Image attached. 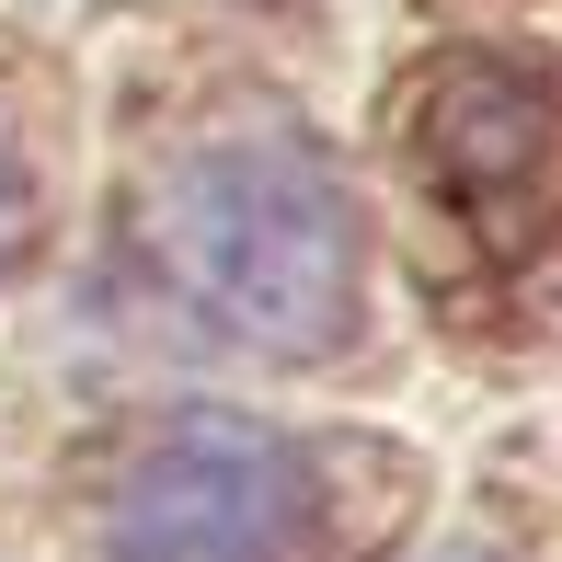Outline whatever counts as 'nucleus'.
<instances>
[{
	"label": "nucleus",
	"instance_id": "nucleus-1",
	"mask_svg": "<svg viewBox=\"0 0 562 562\" xmlns=\"http://www.w3.org/2000/svg\"><path fill=\"white\" fill-rule=\"evenodd\" d=\"M149 252L241 345L334 356L356 322V207L299 126L195 138L149 184Z\"/></svg>",
	"mask_w": 562,
	"mask_h": 562
},
{
	"label": "nucleus",
	"instance_id": "nucleus-2",
	"mask_svg": "<svg viewBox=\"0 0 562 562\" xmlns=\"http://www.w3.org/2000/svg\"><path fill=\"white\" fill-rule=\"evenodd\" d=\"M322 528V482L276 425L172 414L115 459L104 551L115 562H299Z\"/></svg>",
	"mask_w": 562,
	"mask_h": 562
},
{
	"label": "nucleus",
	"instance_id": "nucleus-5",
	"mask_svg": "<svg viewBox=\"0 0 562 562\" xmlns=\"http://www.w3.org/2000/svg\"><path fill=\"white\" fill-rule=\"evenodd\" d=\"M437 562H482V551H437Z\"/></svg>",
	"mask_w": 562,
	"mask_h": 562
},
{
	"label": "nucleus",
	"instance_id": "nucleus-3",
	"mask_svg": "<svg viewBox=\"0 0 562 562\" xmlns=\"http://www.w3.org/2000/svg\"><path fill=\"white\" fill-rule=\"evenodd\" d=\"M540 149H551V92L528 81V69H448V92H437V161L459 172V184H528L540 172Z\"/></svg>",
	"mask_w": 562,
	"mask_h": 562
},
{
	"label": "nucleus",
	"instance_id": "nucleus-4",
	"mask_svg": "<svg viewBox=\"0 0 562 562\" xmlns=\"http://www.w3.org/2000/svg\"><path fill=\"white\" fill-rule=\"evenodd\" d=\"M35 241V161L12 149V126H0V276H12V252Z\"/></svg>",
	"mask_w": 562,
	"mask_h": 562
}]
</instances>
